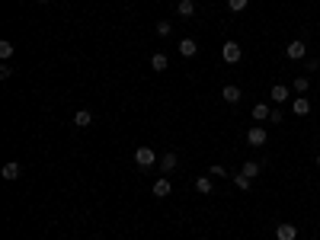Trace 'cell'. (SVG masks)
Masks as SVG:
<instances>
[{
    "label": "cell",
    "instance_id": "603a6c76",
    "mask_svg": "<svg viewBox=\"0 0 320 240\" xmlns=\"http://www.w3.org/2000/svg\"><path fill=\"white\" fill-rule=\"evenodd\" d=\"M157 32H160V36H170V32H173L170 20H160V23H157Z\"/></svg>",
    "mask_w": 320,
    "mask_h": 240
},
{
    "label": "cell",
    "instance_id": "7402d4cb",
    "mask_svg": "<svg viewBox=\"0 0 320 240\" xmlns=\"http://www.w3.org/2000/svg\"><path fill=\"white\" fill-rule=\"evenodd\" d=\"M228 7L234 13H240V10H247V7H250V0H228Z\"/></svg>",
    "mask_w": 320,
    "mask_h": 240
},
{
    "label": "cell",
    "instance_id": "7a4b0ae2",
    "mask_svg": "<svg viewBox=\"0 0 320 240\" xmlns=\"http://www.w3.org/2000/svg\"><path fill=\"white\" fill-rule=\"evenodd\" d=\"M221 55H224V64H237L240 58H244V51H240V45H237V42H224Z\"/></svg>",
    "mask_w": 320,
    "mask_h": 240
},
{
    "label": "cell",
    "instance_id": "8fae6325",
    "mask_svg": "<svg viewBox=\"0 0 320 240\" xmlns=\"http://www.w3.org/2000/svg\"><path fill=\"white\" fill-rule=\"evenodd\" d=\"M195 51H198V42H195V39H183V42H179V55L192 58Z\"/></svg>",
    "mask_w": 320,
    "mask_h": 240
},
{
    "label": "cell",
    "instance_id": "ba28073f",
    "mask_svg": "<svg viewBox=\"0 0 320 240\" xmlns=\"http://www.w3.org/2000/svg\"><path fill=\"white\" fill-rule=\"evenodd\" d=\"M20 173H23V170H20V164H16V160L4 164V170H0V176H4V179H10V183H13V179H20Z\"/></svg>",
    "mask_w": 320,
    "mask_h": 240
},
{
    "label": "cell",
    "instance_id": "30bf717a",
    "mask_svg": "<svg viewBox=\"0 0 320 240\" xmlns=\"http://www.w3.org/2000/svg\"><path fill=\"white\" fill-rule=\"evenodd\" d=\"M170 192H173V183H170V179H157V183H154V195H157V199H167Z\"/></svg>",
    "mask_w": 320,
    "mask_h": 240
},
{
    "label": "cell",
    "instance_id": "484cf974",
    "mask_svg": "<svg viewBox=\"0 0 320 240\" xmlns=\"http://www.w3.org/2000/svg\"><path fill=\"white\" fill-rule=\"evenodd\" d=\"M317 167H320V154H317Z\"/></svg>",
    "mask_w": 320,
    "mask_h": 240
},
{
    "label": "cell",
    "instance_id": "cb8c5ba5",
    "mask_svg": "<svg viewBox=\"0 0 320 240\" xmlns=\"http://www.w3.org/2000/svg\"><path fill=\"white\" fill-rule=\"evenodd\" d=\"M208 173H211V176H221V179H224V176H228V170H224L221 164H211V167H208Z\"/></svg>",
    "mask_w": 320,
    "mask_h": 240
},
{
    "label": "cell",
    "instance_id": "6da1fadb",
    "mask_svg": "<svg viewBox=\"0 0 320 240\" xmlns=\"http://www.w3.org/2000/svg\"><path fill=\"white\" fill-rule=\"evenodd\" d=\"M135 164L141 167V170H151L154 164H160V160H157V151H154V148H138V151H135Z\"/></svg>",
    "mask_w": 320,
    "mask_h": 240
},
{
    "label": "cell",
    "instance_id": "83f0119b",
    "mask_svg": "<svg viewBox=\"0 0 320 240\" xmlns=\"http://www.w3.org/2000/svg\"><path fill=\"white\" fill-rule=\"evenodd\" d=\"M20 4H23V0H20Z\"/></svg>",
    "mask_w": 320,
    "mask_h": 240
},
{
    "label": "cell",
    "instance_id": "44dd1931",
    "mask_svg": "<svg viewBox=\"0 0 320 240\" xmlns=\"http://www.w3.org/2000/svg\"><path fill=\"white\" fill-rule=\"evenodd\" d=\"M13 42H0V58H4V61H7V58H13Z\"/></svg>",
    "mask_w": 320,
    "mask_h": 240
},
{
    "label": "cell",
    "instance_id": "9c48e42d",
    "mask_svg": "<svg viewBox=\"0 0 320 240\" xmlns=\"http://www.w3.org/2000/svg\"><path fill=\"white\" fill-rule=\"evenodd\" d=\"M173 170H176V154L167 151V154L160 157V173H173Z\"/></svg>",
    "mask_w": 320,
    "mask_h": 240
},
{
    "label": "cell",
    "instance_id": "ac0fdd59",
    "mask_svg": "<svg viewBox=\"0 0 320 240\" xmlns=\"http://www.w3.org/2000/svg\"><path fill=\"white\" fill-rule=\"evenodd\" d=\"M250 183H253V179H250L247 173H234V186H237V189H244V192H247V189H250Z\"/></svg>",
    "mask_w": 320,
    "mask_h": 240
},
{
    "label": "cell",
    "instance_id": "4316f807",
    "mask_svg": "<svg viewBox=\"0 0 320 240\" xmlns=\"http://www.w3.org/2000/svg\"><path fill=\"white\" fill-rule=\"evenodd\" d=\"M39 4H48V0H39Z\"/></svg>",
    "mask_w": 320,
    "mask_h": 240
},
{
    "label": "cell",
    "instance_id": "3957f363",
    "mask_svg": "<svg viewBox=\"0 0 320 240\" xmlns=\"http://www.w3.org/2000/svg\"><path fill=\"white\" fill-rule=\"evenodd\" d=\"M285 55L291 58V61H301V58L307 55V45L301 39H295V42H288V45H285Z\"/></svg>",
    "mask_w": 320,
    "mask_h": 240
},
{
    "label": "cell",
    "instance_id": "ffe728a7",
    "mask_svg": "<svg viewBox=\"0 0 320 240\" xmlns=\"http://www.w3.org/2000/svg\"><path fill=\"white\" fill-rule=\"evenodd\" d=\"M240 173H247L250 179H253V176L259 173V164H256V160H247V164H244V167H240Z\"/></svg>",
    "mask_w": 320,
    "mask_h": 240
},
{
    "label": "cell",
    "instance_id": "4fadbf2b",
    "mask_svg": "<svg viewBox=\"0 0 320 240\" xmlns=\"http://www.w3.org/2000/svg\"><path fill=\"white\" fill-rule=\"evenodd\" d=\"M151 67H154V71H167V67H170V58H167V55H160V51H157V55L151 58Z\"/></svg>",
    "mask_w": 320,
    "mask_h": 240
},
{
    "label": "cell",
    "instance_id": "9a60e30c",
    "mask_svg": "<svg viewBox=\"0 0 320 240\" xmlns=\"http://www.w3.org/2000/svg\"><path fill=\"white\" fill-rule=\"evenodd\" d=\"M272 99L285 102V99H288V87H285V83H275V87H272Z\"/></svg>",
    "mask_w": 320,
    "mask_h": 240
},
{
    "label": "cell",
    "instance_id": "5b68a950",
    "mask_svg": "<svg viewBox=\"0 0 320 240\" xmlns=\"http://www.w3.org/2000/svg\"><path fill=\"white\" fill-rule=\"evenodd\" d=\"M275 240H298V224H275Z\"/></svg>",
    "mask_w": 320,
    "mask_h": 240
},
{
    "label": "cell",
    "instance_id": "52a82bcc",
    "mask_svg": "<svg viewBox=\"0 0 320 240\" xmlns=\"http://www.w3.org/2000/svg\"><path fill=\"white\" fill-rule=\"evenodd\" d=\"M221 96H224V102H231V106H234V102H240V96H244V93H240V87H234V83H228V87L221 90Z\"/></svg>",
    "mask_w": 320,
    "mask_h": 240
},
{
    "label": "cell",
    "instance_id": "8992f818",
    "mask_svg": "<svg viewBox=\"0 0 320 240\" xmlns=\"http://www.w3.org/2000/svg\"><path fill=\"white\" fill-rule=\"evenodd\" d=\"M291 112H295L298 118H304V115H310V99H307V96H298L295 102H291Z\"/></svg>",
    "mask_w": 320,
    "mask_h": 240
},
{
    "label": "cell",
    "instance_id": "5bb4252c",
    "mask_svg": "<svg viewBox=\"0 0 320 240\" xmlns=\"http://www.w3.org/2000/svg\"><path fill=\"white\" fill-rule=\"evenodd\" d=\"M195 192L208 195V192H211V176H198V179H195Z\"/></svg>",
    "mask_w": 320,
    "mask_h": 240
},
{
    "label": "cell",
    "instance_id": "d6986e66",
    "mask_svg": "<svg viewBox=\"0 0 320 240\" xmlns=\"http://www.w3.org/2000/svg\"><path fill=\"white\" fill-rule=\"evenodd\" d=\"M295 90H298V96H304V93L310 90V80L307 77H295Z\"/></svg>",
    "mask_w": 320,
    "mask_h": 240
},
{
    "label": "cell",
    "instance_id": "277c9868",
    "mask_svg": "<svg viewBox=\"0 0 320 240\" xmlns=\"http://www.w3.org/2000/svg\"><path fill=\"white\" fill-rule=\"evenodd\" d=\"M247 144H253V148H263V144H266V128H263V125H253V128L247 132Z\"/></svg>",
    "mask_w": 320,
    "mask_h": 240
},
{
    "label": "cell",
    "instance_id": "2e32d148",
    "mask_svg": "<svg viewBox=\"0 0 320 240\" xmlns=\"http://www.w3.org/2000/svg\"><path fill=\"white\" fill-rule=\"evenodd\" d=\"M90 122H93V115L86 112V109H80V112L74 115V125H77V128H86V125H90Z\"/></svg>",
    "mask_w": 320,
    "mask_h": 240
},
{
    "label": "cell",
    "instance_id": "d4e9b609",
    "mask_svg": "<svg viewBox=\"0 0 320 240\" xmlns=\"http://www.w3.org/2000/svg\"><path fill=\"white\" fill-rule=\"evenodd\" d=\"M0 77H4V80H10V77H13V67H10V64H0Z\"/></svg>",
    "mask_w": 320,
    "mask_h": 240
},
{
    "label": "cell",
    "instance_id": "e0dca14e",
    "mask_svg": "<svg viewBox=\"0 0 320 240\" xmlns=\"http://www.w3.org/2000/svg\"><path fill=\"white\" fill-rule=\"evenodd\" d=\"M176 10H179V16H192L195 13V4H192V0H179Z\"/></svg>",
    "mask_w": 320,
    "mask_h": 240
},
{
    "label": "cell",
    "instance_id": "f1b7e54d",
    "mask_svg": "<svg viewBox=\"0 0 320 240\" xmlns=\"http://www.w3.org/2000/svg\"><path fill=\"white\" fill-rule=\"evenodd\" d=\"M176 4H179V0H176Z\"/></svg>",
    "mask_w": 320,
    "mask_h": 240
},
{
    "label": "cell",
    "instance_id": "7c38bea8",
    "mask_svg": "<svg viewBox=\"0 0 320 240\" xmlns=\"http://www.w3.org/2000/svg\"><path fill=\"white\" fill-rule=\"evenodd\" d=\"M269 115H272V109L266 106V102H256V106H253V118H256V122H266Z\"/></svg>",
    "mask_w": 320,
    "mask_h": 240
}]
</instances>
